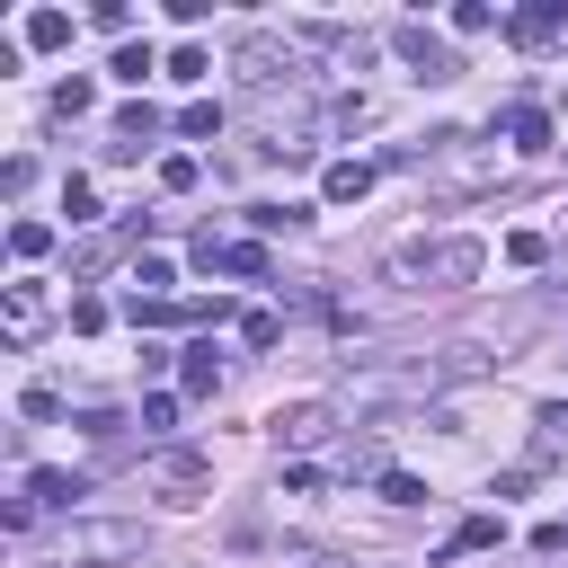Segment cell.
Returning a JSON list of instances; mask_svg holds the SVG:
<instances>
[{
    "label": "cell",
    "instance_id": "cell-1",
    "mask_svg": "<svg viewBox=\"0 0 568 568\" xmlns=\"http://www.w3.org/2000/svg\"><path fill=\"white\" fill-rule=\"evenodd\" d=\"M479 266H488V248L462 240V231H453V240H408V248H390V275H399V284H470Z\"/></svg>",
    "mask_w": 568,
    "mask_h": 568
},
{
    "label": "cell",
    "instance_id": "cell-2",
    "mask_svg": "<svg viewBox=\"0 0 568 568\" xmlns=\"http://www.w3.org/2000/svg\"><path fill=\"white\" fill-rule=\"evenodd\" d=\"M115 559H142V524H124V515L62 524V568H115Z\"/></svg>",
    "mask_w": 568,
    "mask_h": 568
},
{
    "label": "cell",
    "instance_id": "cell-3",
    "mask_svg": "<svg viewBox=\"0 0 568 568\" xmlns=\"http://www.w3.org/2000/svg\"><path fill=\"white\" fill-rule=\"evenodd\" d=\"M266 435H275V453H311V444L337 435V408H328V399H293V408L266 417Z\"/></svg>",
    "mask_w": 568,
    "mask_h": 568
},
{
    "label": "cell",
    "instance_id": "cell-4",
    "mask_svg": "<svg viewBox=\"0 0 568 568\" xmlns=\"http://www.w3.org/2000/svg\"><path fill=\"white\" fill-rule=\"evenodd\" d=\"M284 71H302L293 44H275V36H240V80H248V89H275Z\"/></svg>",
    "mask_w": 568,
    "mask_h": 568
},
{
    "label": "cell",
    "instance_id": "cell-5",
    "mask_svg": "<svg viewBox=\"0 0 568 568\" xmlns=\"http://www.w3.org/2000/svg\"><path fill=\"white\" fill-rule=\"evenodd\" d=\"M160 488H169V506H195V497L213 488V462L178 444V453H160Z\"/></svg>",
    "mask_w": 568,
    "mask_h": 568
},
{
    "label": "cell",
    "instance_id": "cell-6",
    "mask_svg": "<svg viewBox=\"0 0 568 568\" xmlns=\"http://www.w3.org/2000/svg\"><path fill=\"white\" fill-rule=\"evenodd\" d=\"M390 44L408 53V71H417V80H453V71H462V62H453V44H444V36H426V27H399Z\"/></svg>",
    "mask_w": 568,
    "mask_h": 568
},
{
    "label": "cell",
    "instance_id": "cell-7",
    "mask_svg": "<svg viewBox=\"0 0 568 568\" xmlns=\"http://www.w3.org/2000/svg\"><path fill=\"white\" fill-rule=\"evenodd\" d=\"M195 257H204V266H222V275H266V248H257V240H213V231H204V240H195Z\"/></svg>",
    "mask_w": 568,
    "mask_h": 568
},
{
    "label": "cell",
    "instance_id": "cell-8",
    "mask_svg": "<svg viewBox=\"0 0 568 568\" xmlns=\"http://www.w3.org/2000/svg\"><path fill=\"white\" fill-rule=\"evenodd\" d=\"M559 27H568V0H532V9H515V18H506V36H515V44H550Z\"/></svg>",
    "mask_w": 568,
    "mask_h": 568
},
{
    "label": "cell",
    "instance_id": "cell-9",
    "mask_svg": "<svg viewBox=\"0 0 568 568\" xmlns=\"http://www.w3.org/2000/svg\"><path fill=\"white\" fill-rule=\"evenodd\" d=\"M0 328H9V346H27V337L44 328V293H36V284H9V302H0Z\"/></svg>",
    "mask_w": 568,
    "mask_h": 568
},
{
    "label": "cell",
    "instance_id": "cell-10",
    "mask_svg": "<svg viewBox=\"0 0 568 568\" xmlns=\"http://www.w3.org/2000/svg\"><path fill=\"white\" fill-rule=\"evenodd\" d=\"M320 195H328V204H364V195H373V169H364V160H337V169L320 178Z\"/></svg>",
    "mask_w": 568,
    "mask_h": 568
},
{
    "label": "cell",
    "instance_id": "cell-11",
    "mask_svg": "<svg viewBox=\"0 0 568 568\" xmlns=\"http://www.w3.org/2000/svg\"><path fill=\"white\" fill-rule=\"evenodd\" d=\"M27 497H36V506H71V497H80V470H53V462H36V470H27Z\"/></svg>",
    "mask_w": 568,
    "mask_h": 568
},
{
    "label": "cell",
    "instance_id": "cell-12",
    "mask_svg": "<svg viewBox=\"0 0 568 568\" xmlns=\"http://www.w3.org/2000/svg\"><path fill=\"white\" fill-rule=\"evenodd\" d=\"M497 541H506V524H497V515H462V524H453V541H444V559H462V550H497Z\"/></svg>",
    "mask_w": 568,
    "mask_h": 568
},
{
    "label": "cell",
    "instance_id": "cell-13",
    "mask_svg": "<svg viewBox=\"0 0 568 568\" xmlns=\"http://www.w3.org/2000/svg\"><path fill=\"white\" fill-rule=\"evenodd\" d=\"M27 44L36 53H62L71 44V9H27Z\"/></svg>",
    "mask_w": 568,
    "mask_h": 568
},
{
    "label": "cell",
    "instance_id": "cell-14",
    "mask_svg": "<svg viewBox=\"0 0 568 568\" xmlns=\"http://www.w3.org/2000/svg\"><path fill=\"white\" fill-rule=\"evenodd\" d=\"M151 133H160V115H151V106H124V115H115V142H106V151H115V160H133V151H142Z\"/></svg>",
    "mask_w": 568,
    "mask_h": 568
},
{
    "label": "cell",
    "instance_id": "cell-15",
    "mask_svg": "<svg viewBox=\"0 0 568 568\" xmlns=\"http://www.w3.org/2000/svg\"><path fill=\"white\" fill-rule=\"evenodd\" d=\"M506 133H515V151H550V115L541 106H506Z\"/></svg>",
    "mask_w": 568,
    "mask_h": 568
},
{
    "label": "cell",
    "instance_id": "cell-16",
    "mask_svg": "<svg viewBox=\"0 0 568 568\" xmlns=\"http://www.w3.org/2000/svg\"><path fill=\"white\" fill-rule=\"evenodd\" d=\"M169 284H178V275H169V257H160V248H142V257H133V293H142V302H160Z\"/></svg>",
    "mask_w": 568,
    "mask_h": 568
},
{
    "label": "cell",
    "instance_id": "cell-17",
    "mask_svg": "<svg viewBox=\"0 0 568 568\" xmlns=\"http://www.w3.org/2000/svg\"><path fill=\"white\" fill-rule=\"evenodd\" d=\"M186 390H195V399H213V390H222V364H213V346H186Z\"/></svg>",
    "mask_w": 568,
    "mask_h": 568
},
{
    "label": "cell",
    "instance_id": "cell-18",
    "mask_svg": "<svg viewBox=\"0 0 568 568\" xmlns=\"http://www.w3.org/2000/svg\"><path fill=\"white\" fill-rule=\"evenodd\" d=\"M106 71H115V80H133V89H142V80H151V71H160V62H151V44H115V62H106Z\"/></svg>",
    "mask_w": 568,
    "mask_h": 568
},
{
    "label": "cell",
    "instance_id": "cell-19",
    "mask_svg": "<svg viewBox=\"0 0 568 568\" xmlns=\"http://www.w3.org/2000/svg\"><path fill=\"white\" fill-rule=\"evenodd\" d=\"M178 133H186V142H213V133H222V106H213V98H195V106L178 115Z\"/></svg>",
    "mask_w": 568,
    "mask_h": 568
},
{
    "label": "cell",
    "instance_id": "cell-20",
    "mask_svg": "<svg viewBox=\"0 0 568 568\" xmlns=\"http://www.w3.org/2000/svg\"><path fill=\"white\" fill-rule=\"evenodd\" d=\"M44 248H53L44 222H9V257H44Z\"/></svg>",
    "mask_w": 568,
    "mask_h": 568
},
{
    "label": "cell",
    "instance_id": "cell-21",
    "mask_svg": "<svg viewBox=\"0 0 568 568\" xmlns=\"http://www.w3.org/2000/svg\"><path fill=\"white\" fill-rule=\"evenodd\" d=\"M506 257H515V266H541V257H550V231H506Z\"/></svg>",
    "mask_w": 568,
    "mask_h": 568
},
{
    "label": "cell",
    "instance_id": "cell-22",
    "mask_svg": "<svg viewBox=\"0 0 568 568\" xmlns=\"http://www.w3.org/2000/svg\"><path fill=\"white\" fill-rule=\"evenodd\" d=\"M382 497H390V506H426V479H417V470H382Z\"/></svg>",
    "mask_w": 568,
    "mask_h": 568
},
{
    "label": "cell",
    "instance_id": "cell-23",
    "mask_svg": "<svg viewBox=\"0 0 568 568\" xmlns=\"http://www.w3.org/2000/svg\"><path fill=\"white\" fill-rule=\"evenodd\" d=\"M488 27H497L488 0H462V9H453V36H488Z\"/></svg>",
    "mask_w": 568,
    "mask_h": 568
},
{
    "label": "cell",
    "instance_id": "cell-24",
    "mask_svg": "<svg viewBox=\"0 0 568 568\" xmlns=\"http://www.w3.org/2000/svg\"><path fill=\"white\" fill-rule=\"evenodd\" d=\"M204 71H213L204 44H178V53H169V80H204Z\"/></svg>",
    "mask_w": 568,
    "mask_h": 568
},
{
    "label": "cell",
    "instance_id": "cell-25",
    "mask_svg": "<svg viewBox=\"0 0 568 568\" xmlns=\"http://www.w3.org/2000/svg\"><path fill=\"white\" fill-rule=\"evenodd\" d=\"M373 115H382V106H373V98H337V115H328V124H337V133H364V124H373Z\"/></svg>",
    "mask_w": 568,
    "mask_h": 568
},
{
    "label": "cell",
    "instance_id": "cell-26",
    "mask_svg": "<svg viewBox=\"0 0 568 568\" xmlns=\"http://www.w3.org/2000/svg\"><path fill=\"white\" fill-rule=\"evenodd\" d=\"M488 169H497V151H488V142H479V151H453V178H462V186H479Z\"/></svg>",
    "mask_w": 568,
    "mask_h": 568
},
{
    "label": "cell",
    "instance_id": "cell-27",
    "mask_svg": "<svg viewBox=\"0 0 568 568\" xmlns=\"http://www.w3.org/2000/svg\"><path fill=\"white\" fill-rule=\"evenodd\" d=\"M169 426H178V399L151 390V399H142V435H169Z\"/></svg>",
    "mask_w": 568,
    "mask_h": 568
},
{
    "label": "cell",
    "instance_id": "cell-28",
    "mask_svg": "<svg viewBox=\"0 0 568 568\" xmlns=\"http://www.w3.org/2000/svg\"><path fill=\"white\" fill-rule=\"evenodd\" d=\"M89 98H98L89 80H62V89H53V115H89Z\"/></svg>",
    "mask_w": 568,
    "mask_h": 568
},
{
    "label": "cell",
    "instance_id": "cell-29",
    "mask_svg": "<svg viewBox=\"0 0 568 568\" xmlns=\"http://www.w3.org/2000/svg\"><path fill=\"white\" fill-rule=\"evenodd\" d=\"M160 186H169V195H186V186H195V160H186V151H169V160H160Z\"/></svg>",
    "mask_w": 568,
    "mask_h": 568
},
{
    "label": "cell",
    "instance_id": "cell-30",
    "mask_svg": "<svg viewBox=\"0 0 568 568\" xmlns=\"http://www.w3.org/2000/svg\"><path fill=\"white\" fill-rule=\"evenodd\" d=\"M62 213H71V222H98V195H89V178H71V186H62Z\"/></svg>",
    "mask_w": 568,
    "mask_h": 568
},
{
    "label": "cell",
    "instance_id": "cell-31",
    "mask_svg": "<svg viewBox=\"0 0 568 568\" xmlns=\"http://www.w3.org/2000/svg\"><path fill=\"white\" fill-rule=\"evenodd\" d=\"M240 337H248V346H275V337H284V320H275V311H248V320H240Z\"/></svg>",
    "mask_w": 568,
    "mask_h": 568
},
{
    "label": "cell",
    "instance_id": "cell-32",
    "mask_svg": "<svg viewBox=\"0 0 568 568\" xmlns=\"http://www.w3.org/2000/svg\"><path fill=\"white\" fill-rule=\"evenodd\" d=\"M18 408H27V417H62V390H53V382H27V399H18Z\"/></svg>",
    "mask_w": 568,
    "mask_h": 568
},
{
    "label": "cell",
    "instance_id": "cell-33",
    "mask_svg": "<svg viewBox=\"0 0 568 568\" xmlns=\"http://www.w3.org/2000/svg\"><path fill=\"white\" fill-rule=\"evenodd\" d=\"M71 328H80V337H89V328H106V302H98V293H80V302H71Z\"/></svg>",
    "mask_w": 568,
    "mask_h": 568
},
{
    "label": "cell",
    "instance_id": "cell-34",
    "mask_svg": "<svg viewBox=\"0 0 568 568\" xmlns=\"http://www.w3.org/2000/svg\"><path fill=\"white\" fill-rule=\"evenodd\" d=\"M541 444H568V399H559V408H541Z\"/></svg>",
    "mask_w": 568,
    "mask_h": 568
},
{
    "label": "cell",
    "instance_id": "cell-35",
    "mask_svg": "<svg viewBox=\"0 0 568 568\" xmlns=\"http://www.w3.org/2000/svg\"><path fill=\"white\" fill-rule=\"evenodd\" d=\"M302 568H355V559H337V550H311V559H302Z\"/></svg>",
    "mask_w": 568,
    "mask_h": 568
}]
</instances>
